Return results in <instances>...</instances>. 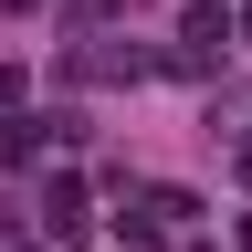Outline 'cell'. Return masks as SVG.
Returning <instances> with one entry per match:
<instances>
[{"label":"cell","instance_id":"obj_1","mask_svg":"<svg viewBox=\"0 0 252 252\" xmlns=\"http://www.w3.org/2000/svg\"><path fill=\"white\" fill-rule=\"evenodd\" d=\"M220 53H231V11H220V0H200V11L179 21V74H210Z\"/></svg>","mask_w":252,"mask_h":252},{"label":"cell","instance_id":"obj_4","mask_svg":"<svg viewBox=\"0 0 252 252\" xmlns=\"http://www.w3.org/2000/svg\"><path fill=\"white\" fill-rule=\"evenodd\" d=\"M242 179H252V147H242Z\"/></svg>","mask_w":252,"mask_h":252},{"label":"cell","instance_id":"obj_2","mask_svg":"<svg viewBox=\"0 0 252 252\" xmlns=\"http://www.w3.org/2000/svg\"><path fill=\"white\" fill-rule=\"evenodd\" d=\"M42 231L53 242H84V189L74 179H42Z\"/></svg>","mask_w":252,"mask_h":252},{"label":"cell","instance_id":"obj_3","mask_svg":"<svg viewBox=\"0 0 252 252\" xmlns=\"http://www.w3.org/2000/svg\"><path fill=\"white\" fill-rule=\"evenodd\" d=\"M242 252H252V210H242Z\"/></svg>","mask_w":252,"mask_h":252}]
</instances>
